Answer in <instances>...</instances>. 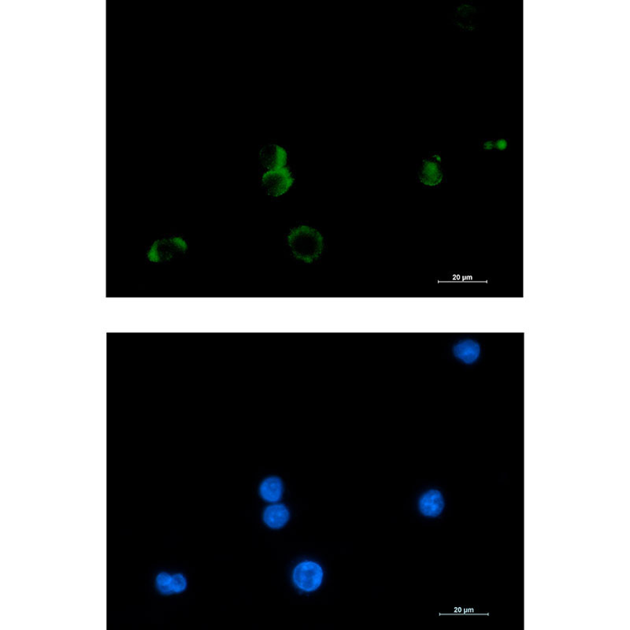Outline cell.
I'll return each instance as SVG.
<instances>
[{"label":"cell","mask_w":630,"mask_h":630,"mask_svg":"<svg viewBox=\"0 0 630 630\" xmlns=\"http://www.w3.org/2000/svg\"><path fill=\"white\" fill-rule=\"evenodd\" d=\"M317 229L301 225L291 230L288 236L289 245L295 258L312 264L322 255L324 241Z\"/></svg>","instance_id":"obj_1"},{"label":"cell","mask_w":630,"mask_h":630,"mask_svg":"<svg viewBox=\"0 0 630 630\" xmlns=\"http://www.w3.org/2000/svg\"><path fill=\"white\" fill-rule=\"evenodd\" d=\"M187 248L186 241L181 237L158 240L148 250L147 257L152 263H165L185 254Z\"/></svg>","instance_id":"obj_2"},{"label":"cell","mask_w":630,"mask_h":630,"mask_svg":"<svg viewBox=\"0 0 630 630\" xmlns=\"http://www.w3.org/2000/svg\"><path fill=\"white\" fill-rule=\"evenodd\" d=\"M323 570L318 563L304 562L294 570L293 580L297 587L306 592L316 590L322 584Z\"/></svg>","instance_id":"obj_3"},{"label":"cell","mask_w":630,"mask_h":630,"mask_svg":"<svg viewBox=\"0 0 630 630\" xmlns=\"http://www.w3.org/2000/svg\"><path fill=\"white\" fill-rule=\"evenodd\" d=\"M263 186L267 194L275 196L286 193L293 186L294 178L289 168L267 171L263 176Z\"/></svg>","instance_id":"obj_4"},{"label":"cell","mask_w":630,"mask_h":630,"mask_svg":"<svg viewBox=\"0 0 630 630\" xmlns=\"http://www.w3.org/2000/svg\"><path fill=\"white\" fill-rule=\"evenodd\" d=\"M451 352L455 359L461 364L471 366L479 361L483 350L478 341L471 338H465L453 344Z\"/></svg>","instance_id":"obj_5"},{"label":"cell","mask_w":630,"mask_h":630,"mask_svg":"<svg viewBox=\"0 0 630 630\" xmlns=\"http://www.w3.org/2000/svg\"><path fill=\"white\" fill-rule=\"evenodd\" d=\"M259 159L261 165L267 171L277 170L284 168L286 165L288 153L280 145L268 144L261 148Z\"/></svg>","instance_id":"obj_6"},{"label":"cell","mask_w":630,"mask_h":630,"mask_svg":"<svg viewBox=\"0 0 630 630\" xmlns=\"http://www.w3.org/2000/svg\"><path fill=\"white\" fill-rule=\"evenodd\" d=\"M441 159L438 156L424 159L419 172L421 183L426 186H438L443 180V172L439 165Z\"/></svg>","instance_id":"obj_7"},{"label":"cell","mask_w":630,"mask_h":630,"mask_svg":"<svg viewBox=\"0 0 630 630\" xmlns=\"http://www.w3.org/2000/svg\"><path fill=\"white\" fill-rule=\"evenodd\" d=\"M444 508V501L441 492L430 490L421 497L419 509L421 512L428 517H437L441 515Z\"/></svg>","instance_id":"obj_8"},{"label":"cell","mask_w":630,"mask_h":630,"mask_svg":"<svg viewBox=\"0 0 630 630\" xmlns=\"http://www.w3.org/2000/svg\"><path fill=\"white\" fill-rule=\"evenodd\" d=\"M289 518V510L284 505H272L265 510V522L271 528L282 527L288 522Z\"/></svg>","instance_id":"obj_9"},{"label":"cell","mask_w":630,"mask_h":630,"mask_svg":"<svg viewBox=\"0 0 630 630\" xmlns=\"http://www.w3.org/2000/svg\"><path fill=\"white\" fill-rule=\"evenodd\" d=\"M282 483L278 478H267L261 485L260 493L266 501L276 502L280 500L282 494Z\"/></svg>","instance_id":"obj_10"},{"label":"cell","mask_w":630,"mask_h":630,"mask_svg":"<svg viewBox=\"0 0 630 630\" xmlns=\"http://www.w3.org/2000/svg\"><path fill=\"white\" fill-rule=\"evenodd\" d=\"M172 576L166 573L160 574L157 576V585L160 592L165 594L173 592L171 586Z\"/></svg>","instance_id":"obj_11"},{"label":"cell","mask_w":630,"mask_h":630,"mask_svg":"<svg viewBox=\"0 0 630 630\" xmlns=\"http://www.w3.org/2000/svg\"><path fill=\"white\" fill-rule=\"evenodd\" d=\"M171 586L173 592H181L185 590L187 586V582L185 576L181 574H175L174 576H172Z\"/></svg>","instance_id":"obj_12"}]
</instances>
